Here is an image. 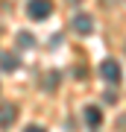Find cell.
<instances>
[{"mask_svg": "<svg viewBox=\"0 0 126 132\" xmlns=\"http://www.w3.org/2000/svg\"><path fill=\"white\" fill-rule=\"evenodd\" d=\"M50 12H53V3H50V0H29V3H27V15L32 21L50 18Z\"/></svg>", "mask_w": 126, "mask_h": 132, "instance_id": "1", "label": "cell"}, {"mask_svg": "<svg viewBox=\"0 0 126 132\" xmlns=\"http://www.w3.org/2000/svg\"><path fill=\"white\" fill-rule=\"evenodd\" d=\"M100 76H103L106 82H112V85L120 82V76H123V73H120V65H117L114 59H106L103 65H100Z\"/></svg>", "mask_w": 126, "mask_h": 132, "instance_id": "2", "label": "cell"}, {"mask_svg": "<svg viewBox=\"0 0 126 132\" xmlns=\"http://www.w3.org/2000/svg\"><path fill=\"white\" fill-rule=\"evenodd\" d=\"M70 27H73L79 35H91V32H94V18L82 12V15H76V18L70 21Z\"/></svg>", "mask_w": 126, "mask_h": 132, "instance_id": "3", "label": "cell"}, {"mask_svg": "<svg viewBox=\"0 0 126 132\" xmlns=\"http://www.w3.org/2000/svg\"><path fill=\"white\" fill-rule=\"evenodd\" d=\"M15 118H18V106L15 103H0V129L12 126Z\"/></svg>", "mask_w": 126, "mask_h": 132, "instance_id": "4", "label": "cell"}, {"mask_svg": "<svg viewBox=\"0 0 126 132\" xmlns=\"http://www.w3.org/2000/svg\"><path fill=\"white\" fill-rule=\"evenodd\" d=\"M85 123H88V126H100V123H103V112H100L97 106H88L85 109Z\"/></svg>", "mask_w": 126, "mask_h": 132, "instance_id": "5", "label": "cell"}, {"mask_svg": "<svg viewBox=\"0 0 126 132\" xmlns=\"http://www.w3.org/2000/svg\"><path fill=\"white\" fill-rule=\"evenodd\" d=\"M0 68H3V71H15V68H18V56H12V53H0Z\"/></svg>", "mask_w": 126, "mask_h": 132, "instance_id": "6", "label": "cell"}, {"mask_svg": "<svg viewBox=\"0 0 126 132\" xmlns=\"http://www.w3.org/2000/svg\"><path fill=\"white\" fill-rule=\"evenodd\" d=\"M18 44H21V47H32V44H35V38L29 35V32H21V35H18Z\"/></svg>", "mask_w": 126, "mask_h": 132, "instance_id": "7", "label": "cell"}, {"mask_svg": "<svg viewBox=\"0 0 126 132\" xmlns=\"http://www.w3.org/2000/svg\"><path fill=\"white\" fill-rule=\"evenodd\" d=\"M44 85H47V88H56V85H59V76H56V73H53V76H50V79H44Z\"/></svg>", "mask_w": 126, "mask_h": 132, "instance_id": "8", "label": "cell"}, {"mask_svg": "<svg viewBox=\"0 0 126 132\" xmlns=\"http://www.w3.org/2000/svg\"><path fill=\"white\" fill-rule=\"evenodd\" d=\"M23 132H47V129H41V126H35V123H32V126H27Z\"/></svg>", "mask_w": 126, "mask_h": 132, "instance_id": "9", "label": "cell"}]
</instances>
